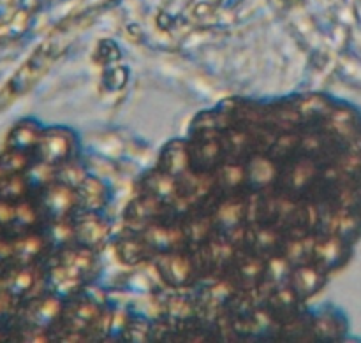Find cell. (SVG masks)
<instances>
[{"label":"cell","mask_w":361,"mask_h":343,"mask_svg":"<svg viewBox=\"0 0 361 343\" xmlns=\"http://www.w3.org/2000/svg\"><path fill=\"white\" fill-rule=\"evenodd\" d=\"M360 225V116L302 97L204 113L143 180L122 239L180 285L282 312L344 263Z\"/></svg>","instance_id":"cell-1"}]
</instances>
